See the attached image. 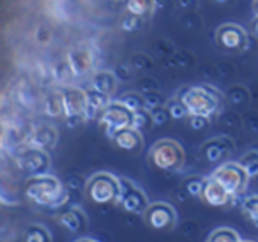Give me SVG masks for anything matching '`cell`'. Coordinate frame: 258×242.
<instances>
[{
	"label": "cell",
	"mask_w": 258,
	"mask_h": 242,
	"mask_svg": "<svg viewBox=\"0 0 258 242\" xmlns=\"http://www.w3.org/2000/svg\"><path fill=\"white\" fill-rule=\"evenodd\" d=\"M177 99L184 104L187 115H202L207 118L214 117L223 104L221 94L209 85L184 87L177 94Z\"/></svg>",
	"instance_id": "1"
},
{
	"label": "cell",
	"mask_w": 258,
	"mask_h": 242,
	"mask_svg": "<svg viewBox=\"0 0 258 242\" xmlns=\"http://www.w3.org/2000/svg\"><path fill=\"white\" fill-rule=\"evenodd\" d=\"M27 196L41 207H60L68 202V191L58 178L51 175H36L27 182Z\"/></svg>",
	"instance_id": "2"
},
{
	"label": "cell",
	"mask_w": 258,
	"mask_h": 242,
	"mask_svg": "<svg viewBox=\"0 0 258 242\" xmlns=\"http://www.w3.org/2000/svg\"><path fill=\"white\" fill-rule=\"evenodd\" d=\"M149 161L161 171H179L184 166L186 154L179 142L175 140H159L149 150Z\"/></svg>",
	"instance_id": "3"
},
{
	"label": "cell",
	"mask_w": 258,
	"mask_h": 242,
	"mask_svg": "<svg viewBox=\"0 0 258 242\" xmlns=\"http://www.w3.org/2000/svg\"><path fill=\"white\" fill-rule=\"evenodd\" d=\"M118 191H120V178L108 171H99V173L92 175L85 186L87 198L96 205L117 203Z\"/></svg>",
	"instance_id": "4"
},
{
	"label": "cell",
	"mask_w": 258,
	"mask_h": 242,
	"mask_svg": "<svg viewBox=\"0 0 258 242\" xmlns=\"http://www.w3.org/2000/svg\"><path fill=\"white\" fill-rule=\"evenodd\" d=\"M247 39L249 37H247L246 30L240 25H235V23H223L221 27L216 29L214 34L216 46L223 53H228V55L242 53L247 48Z\"/></svg>",
	"instance_id": "5"
},
{
	"label": "cell",
	"mask_w": 258,
	"mask_h": 242,
	"mask_svg": "<svg viewBox=\"0 0 258 242\" xmlns=\"http://www.w3.org/2000/svg\"><path fill=\"white\" fill-rule=\"evenodd\" d=\"M216 182L223 186L230 195L235 198L237 195L246 189L247 182H249V177L247 173L244 171V168L240 166L239 163H225L221 166H218L211 175Z\"/></svg>",
	"instance_id": "6"
},
{
	"label": "cell",
	"mask_w": 258,
	"mask_h": 242,
	"mask_svg": "<svg viewBox=\"0 0 258 242\" xmlns=\"http://www.w3.org/2000/svg\"><path fill=\"white\" fill-rule=\"evenodd\" d=\"M131 120H133V111L125 108L120 101H113V103L110 101V104L99 113V124L108 138H113L118 129L129 128Z\"/></svg>",
	"instance_id": "7"
},
{
	"label": "cell",
	"mask_w": 258,
	"mask_h": 242,
	"mask_svg": "<svg viewBox=\"0 0 258 242\" xmlns=\"http://www.w3.org/2000/svg\"><path fill=\"white\" fill-rule=\"evenodd\" d=\"M144 221L156 231H168L177 224V212L170 203L156 202L149 203L144 212Z\"/></svg>",
	"instance_id": "8"
},
{
	"label": "cell",
	"mask_w": 258,
	"mask_h": 242,
	"mask_svg": "<svg viewBox=\"0 0 258 242\" xmlns=\"http://www.w3.org/2000/svg\"><path fill=\"white\" fill-rule=\"evenodd\" d=\"M117 203L131 214H144L149 205L147 195L138 186H135L127 178H120V191H118Z\"/></svg>",
	"instance_id": "9"
},
{
	"label": "cell",
	"mask_w": 258,
	"mask_h": 242,
	"mask_svg": "<svg viewBox=\"0 0 258 242\" xmlns=\"http://www.w3.org/2000/svg\"><path fill=\"white\" fill-rule=\"evenodd\" d=\"M62 101H64V113L68 118L82 117L85 118L87 108V96L85 90L76 89V87H68L62 92Z\"/></svg>",
	"instance_id": "10"
},
{
	"label": "cell",
	"mask_w": 258,
	"mask_h": 242,
	"mask_svg": "<svg viewBox=\"0 0 258 242\" xmlns=\"http://www.w3.org/2000/svg\"><path fill=\"white\" fill-rule=\"evenodd\" d=\"M233 150V142L228 136H218L202 145V156L205 157L207 163H219Z\"/></svg>",
	"instance_id": "11"
},
{
	"label": "cell",
	"mask_w": 258,
	"mask_h": 242,
	"mask_svg": "<svg viewBox=\"0 0 258 242\" xmlns=\"http://www.w3.org/2000/svg\"><path fill=\"white\" fill-rule=\"evenodd\" d=\"M200 198L205 203H209L211 207H226L233 200V196L219 182H216L212 177H209L204 182V189H202Z\"/></svg>",
	"instance_id": "12"
},
{
	"label": "cell",
	"mask_w": 258,
	"mask_h": 242,
	"mask_svg": "<svg viewBox=\"0 0 258 242\" xmlns=\"http://www.w3.org/2000/svg\"><path fill=\"white\" fill-rule=\"evenodd\" d=\"M111 140H113V143L120 150H125V152H131V154H138L142 150V147H144L142 133L137 131L135 128H131V126L124 129H118Z\"/></svg>",
	"instance_id": "13"
},
{
	"label": "cell",
	"mask_w": 258,
	"mask_h": 242,
	"mask_svg": "<svg viewBox=\"0 0 258 242\" xmlns=\"http://www.w3.org/2000/svg\"><path fill=\"white\" fill-rule=\"evenodd\" d=\"M68 66L75 76H85L92 71L94 68V55L90 50L85 48H78V50H71L68 57Z\"/></svg>",
	"instance_id": "14"
},
{
	"label": "cell",
	"mask_w": 258,
	"mask_h": 242,
	"mask_svg": "<svg viewBox=\"0 0 258 242\" xmlns=\"http://www.w3.org/2000/svg\"><path fill=\"white\" fill-rule=\"evenodd\" d=\"M58 223L71 233H80V231H85L87 217L80 209H68L58 216Z\"/></svg>",
	"instance_id": "15"
},
{
	"label": "cell",
	"mask_w": 258,
	"mask_h": 242,
	"mask_svg": "<svg viewBox=\"0 0 258 242\" xmlns=\"http://www.w3.org/2000/svg\"><path fill=\"white\" fill-rule=\"evenodd\" d=\"M87 96V108H85V118H92L97 113L104 110V108L110 104V96L103 94L96 89H89L85 92Z\"/></svg>",
	"instance_id": "16"
},
{
	"label": "cell",
	"mask_w": 258,
	"mask_h": 242,
	"mask_svg": "<svg viewBox=\"0 0 258 242\" xmlns=\"http://www.w3.org/2000/svg\"><path fill=\"white\" fill-rule=\"evenodd\" d=\"M125 13L133 16H140L144 20H149L154 15V0H124Z\"/></svg>",
	"instance_id": "17"
},
{
	"label": "cell",
	"mask_w": 258,
	"mask_h": 242,
	"mask_svg": "<svg viewBox=\"0 0 258 242\" xmlns=\"http://www.w3.org/2000/svg\"><path fill=\"white\" fill-rule=\"evenodd\" d=\"M117 82H118L117 76L111 71H99V73H96L92 78V89L111 96V94L115 92V89H117Z\"/></svg>",
	"instance_id": "18"
},
{
	"label": "cell",
	"mask_w": 258,
	"mask_h": 242,
	"mask_svg": "<svg viewBox=\"0 0 258 242\" xmlns=\"http://www.w3.org/2000/svg\"><path fill=\"white\" fill-rule=\"evenodd\" d=\"M50 164V159L44 152L41 150H30L27 154V168H29L32 173H43L44 170Z\"/></svg>",
	"instance_id": "19"
},
{
	"label": "cell",
	"mask_w": 258,
	"mask_h": 242,
	"mask_svg": "<svg viewBox=\"0 0 258 242\" xmlns=\"http://www.w3.org/2000/svg\"><path fill=\"white\" fill-rule=\"evenodd\" d=\"M165 66L166 68H173V66H177V68H191V66H195V57L186 50H175L170 57L165 58Z\"/></svg>",
	"instance_id": "20"
},
{
	"label": "cell",
	"mask_w": 258,
	"mask_h": 242,
	"mask_svg": "<svg viewBox=\"0 0 258 242\" xmlns=\"http://www.w3.org/2000/svg\"><path fill=\"white\" fill-rule=\"evenodd\" d=\"M237 163L244 168V171H246L249 178L258 177V150H249V152H246Z\"/></svg>",
	"instance_id": "21"
},
{
	"label": "cell",
	"mask_w": 258,
	"mask_h": 242,
	"mask_svg": "<svg viewBox=\"0 0 258 242\" xmlns=\"http://www.w3.org/2000/svg\"><path fill=\"white\" fill-rule=\"evenodd\" d=\"M147 20L140 18V16H133L129 15V13H124L120 18V29L125 30V32H140V30L145 29L147 25Z\"/></svg>",
	"instance_id": "22"
},
{
	"label": "cell",
	"mask_w": 258,
	"mask_h": 242,
	"mask_svg": "<svg viewBox=\"0 0 258 242\" xmlns=\"http://www.w3.org/2000/svg\"><path fill=\"white\" fill-rule=\"evenodd\" d=\"M152 117H151V111L147 108H142V110L133 111V120H131V128H135L137 131H145V129H151L152 128Z\"/></svg>",
	"instance_id": "23"
},
{
	"label": "cell",
	"mask_w": 258,
	"mask_h": 242,
	"mask_svg": "<svg viewBox=\"0 0 258 242\" xmlns=\"http://www.w3.org/2000/svg\"><path fill=\"white\" fill-rule=\"evenodd\" d=\"M55 142H57V131L53 128H48V126L39 128L34 135V143L37 147H51Z\"/></svg>",
	"instance_id": "24"
},
{
	"label": "cell",
	"mask_w": 258,
	"mask_h": 242,
	"mask_svg": "<svg viewBox=\"0 0 258 242\" xmlns=\"http://www.w3.org/2000/svg\"><path fill=\"white\" fill-rule=\"evenodd\" d=\"M23 242H51V235L41 224H32V226L27 228V233Z\"/></svg>",
	"instance_id": "25"
},
{
	"label": "cell",
	"mask_w": 258,
	"mask_h": 242,
	"mask_svg": "<svg viewBox=\"0 0 258 242\" xmlns=\"http://www.w3.org/2000/svg\"><path fill=\"white\" fill-rule=\"evenodd\" d=\"M207 242H240V237L232 228H218L212 231Z\"/></svg>",
	"instance_id": "26"
},
{
	"label": "cell",
	"mask_w": 258,
	"mask_h": 242,
	"mask_svg": "<svg viewBox=\"0 0 258 242\" xmlns=\"http://www.w3.org/2000/svg\"><path fill=\"white\" fill-rule=\"evenodd\" d=\"M242 212L254 226H258V195L247 196L242 202Z\"/></svg>",
	"instance_id": "27"
},
{
	"label": "cell",
	"mask_w": 258,
	"mask_h": 242,
	"mask_svg": "<svg viewBox=\"0 0 258 242\" xmlns=\"http://www.w3.org/2000/svg\"><path fill=\"white\" fill-rule=\"evenodd\" d=\"M120 103L124 104L125 108H129L131 111H137V110L145 108L144 94H138V92H125L124 96L120 97Z\"/></svg>",
	"instance_id": "28"
},
{
	"label": "cell",
	"mask_w": 258,
	"mask_h": 242,
	"mask_svg": "<svg viewBox=\"0 0 258 242\" xmlns=\"http://www.w3.org/2000/svg\"><path fill=\"white\" fill-rule=\"evenodd\" d=\"M46 113L51 117H58L64 113V101H62V94L55 92L46 99Z\"/></svg>",
	"instance_id": "29"
},
{
	"label": "cell",
	"mask_w": 258,
	"mask_h": 242,
	"mask_svg": "<svg viewBox=\"0 0 258 242\" xmlns=\"http://www.w3.org/2000/svg\"><path fill=\"white\" fill-rule=\"evenodd\" d=\"M204 182L205 178L202 177H189L184 180V191L189 196H195V198H200L202 196V189H204Z\"/></svg>",
	"instance_id": "30"
},
{
	"label": "cell",
	"mask_w": 258,
	"mask_h": 242,
	"mask_svg": "<svg viewBox=\"0 0 258 242\" xmlns=\"http://www.w3.org/2000/svg\"><path fill=\"white\" fill-rule=\"evenodd\" d=\"M144 101H145V108L152 110V108H158L165 104V96L161 92H158V89L147 90V92H144Z\"/></svg>",
	"instance_id": "31"
},
{
	"label": "cell",
	"mask_w": 258,
	"mask_h": 242,
	"mask_svg": "<svg viewBox=\"0 0 258 242\" xmlns=\"http://www.w3.org/2000/svg\"><path fill=\"white\" fill-rule=\"evenodd\" d=\"M166 110H168V113H170V118H173V120H180V118L187 117L186 108H184V104L180 103L177 97L166 103Z\"/></svg>",
	"instance_id": "32"
},
{
	"label": "cell",
	"mask_w": 258,
	"mask_h": 242,
	"mask_svg": "<svg viewBox=\"0 0 258 242\" xmlns=\"http://www.w3.org/2000/svg\"><path fill=\"white\" fill-rule=\"evenodd\" d=\"M228 99L233 104H244L249 99V94H247V90L242 85H233L228 89Z\"/></svg>",
	"instance_id": "33"
},
{
	"label": "cell",
	"mask_w": 258,
	"mask_h": 242,
	"mask_svg": "<svg viewBox=\"0 0 258 242\" xmlns=\"http://www.w3.org/2000/svg\"><path fill=\"white\" fill-rule=\"evenodd\" d=\"M131 68L133 69H138V71H147V69H152L154 68V62L149 55L145 53H137L131 57Z\"/></svg>",
	"instance_id": "34"
},
{
	"label": "cell",
	"mask_w": 258,
	"mask_h": 242,
	"mask_svg": "<svg viewBox=\"0 0 258 242\" xmlns=\"http://www.w3.org/2000/svg\"><path fill=\"white\" fill-rule=\"evenodd\" d=\"M151 111V117H152V124L154 126H165L168 124L172 118H170V113L166 110V106H158V108H152Z\"/></svg>",
	"instance_id": "35"
},
{
	"label": "cell",
	"mask_w": 258,
	"mask_h": 242,
	"mask_svg": "<svg viewBox=\"0 0 258 242\" xmlns=\"http://www.w3.org/2000/svg\"><path fill=\"white\" fill-rule=\"evenodd\" d=\"M189 15H186V16H182V25L186 27V29H189V30H197V29H200V25H202V18L197 15V13H193V11H187Z\"/></svg>",
	"instance_id": "36"
},
{
	"label": "cell",
	"mask_w": 258,
	"mask_h": 242,
	"mask_svg": "<svg viewBox=\"0 0 258 242\" xmlns=\"http://www.w3.org/2000/svg\"><path fill=\"white\" fill-rule=\"evenodd\" d=\"M154 50L158 51V55L166 58L175 51V48H173V44H170L168 41H158V43H154Z\"/></svg>",
	"instance_id": "37"
},
{
	"label": "cell",
	"mask_w": 258,
	"mask_h": 242,
	"mask_svg": "<svg viewBox=\"0 0 258 242\" xmlns=\"http://www.w3.org/2000/svg\"><path fill=\"white\" fill-rule=\"evenodd\" d=\"M209 126V118L202 117V115H189V128L195 131H200V129L207 128Z\"/></svg>",
	"instance_id": "38"
},
{
	"label": "cell",
	"mask_w": 258,
	"mask_h": 242,
	"mask_svg": "<svg viewBox=\"0 0 258 242\" xmlns=\"http://www.w3.org/2000/svg\"><path fill=\"white\" fill-rule=\"evenodd\" d=\"M117 76L118 82H129L131 80V66H125V64H120L113 73Z\"/></svg>",
	"instance_id": "39"
},
{
	"label": "cell",
	"mask_w": 258,
	"mask_h": 242,
	"mask_svg": "<svg viewBox=\"0 0 258 242\" xmlns=\"http://www.w3.org/2000/svg\"><path fill=\"white\" fill-rule=\"evenodd\" d=\"M173 2L182 11H195L198 8V0H173Z\"/></svg>",
	"instance_id": "40"
},
{
	"label": "cell",
	"mask_w": 258,
	"mask_h": 242,
	"mask_svg": "<svg viewBox=\"0 0 258 242\" xmlns=\"http://www.w3.org/2000/svg\"><path fill=\"white\" fill-rule=\"evenodd\" d=\"M175 6L173 0H154V9H161V11H170Z\"/></svg>",
	"instance_id": "41"
},
{
	"label": "cell",
	"mask_w": 258,
	"mask_h": 242,
	"mask_svg": "<svg viewBox=\"0 0 258 242\" xmlns=\"http://www.w3.org/2000/svg\"><path fill=\"white\" fill-rule=\"evenodd\" d=\"M151 80L152 78H144L140 82V87L144 89V92H147V90H156V89H158V85H156L154 82H151Z\"/></svg>",
	"instance_id": "42"
},
{
	"label": "cell",
	"mask_w": 258,
	"mask_h": 242,
	"mask_svg": "<svg viewBox=\"0 0 258 242\" xmlns=\"http://www.w3.org/2000/svg\"><path fill=\"white\" fill-rule=\"evenodd\" d=\"M247 126H249L251 129H254V131L258 133V115H254V113H249L247 115Z\"/></svg>",
	"instance_id": "43"
},
{
	"label": "cell",
	"mask_w": 258,
	"mask_h": 242,
	"mask_svg": "<svg viewBox=\"0 0 258 242\" xmlns=\"http://www.w3.org/2000/svg\"><path fill=\"white\" fill-rule=\"evenodd\" d=\"M249 32H251V36L254 37V39H258V15L253 18V22H251V25H249Z\"/></svg>",
	"instance_id": "44"
},
{
	"label": "cell",
	"mask_w": 258,
	"mask_h": 242,
	"mask_svg": "<svg viewBox=\"0 0 258 242\" xmlns=\"http://www.w3.org/2000/svg\"><path fill=\"white\" fill-rule=\"evenodd\" d=\"M214 4H218V6H228V4H233L235 0H212Z\"/></svg>",
	"instance_id": "45"
},
{
	"label": "cell",
	"mask_w": 258,
	"mask_h": 242,
	"mask_svg": "<svg viewBox=\"0 0 258 242\" xmlns=\"http://www.w3.org/2000/svg\"><path fill=\"white\" fill-rule=\"evenodd\" d=\"M75 242H97V240H94V238H89V237H82V238H78V240H75Z\"/></svg>",
	"instance_id": "46"
},
{
	"label": "cell",
	"mask_w": 258,
	"mask_h": 242,
	"mask_svg": "<svg viewBox=\"0 0 258 242\" xmlns=\"http://www.w3.org/2000/svg\"><path fill=\"white\" fill-rule=\"evenodd\" d=\"M253 8H254V13L258 15V0H254V4H253Z\"/></svg>",
	"instance_id": "47"
},
{
	"label": "cell",
	"mask_w": 258,
	"mask_h": 242,
	"mask_svg": "<svg viewBox=\"0 0 258 242\" xmlns=\"http://www.w3.org/2000/svg\"><path fill=\"white\" fill-rule=\"evenodd\" d=\"M240 242H253V240H240Z\"/></svg>",
	"instance_id": "48"
},
{
	"label": "cell",
	"mask_w": 258,
	"mask_h": 242,
	"mask_svg": "<svg viewBox=\"0 0 258 242\" xmlns=\"http://www.w3.org/2000/svg\"><path fill=\"white\" fill-rule=\"evenodd\" d=\"M254 178H256V180H258V177H254Z\"/></svg>",
	"instance_id": "49"
},
{
	"label": "cell",
	"mask_w": 258,
	"mask_h": 242,
	"mask_svg": "<svg viewBox=\"0 0 258 242\" xmlns=\"http://www.w3.org/2000/svg\"><path fill=\"white\" fill-rule=\"evenodd\" d=\"M198 2H200V0H198Z\"/></svg>",
	"instance_id": "50"
}]
</instances>
